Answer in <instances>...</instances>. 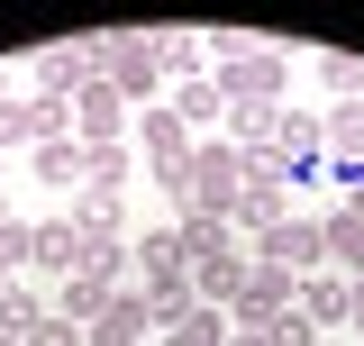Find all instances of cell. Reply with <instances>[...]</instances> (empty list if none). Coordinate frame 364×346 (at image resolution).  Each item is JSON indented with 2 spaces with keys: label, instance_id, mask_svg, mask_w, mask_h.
Segmentation results:
<instances>
[{
  "label": "cell",
  "instance_id": "484cf974",
  "mask_svg": "<svg viewBox=\"0 0 364 346\" xmlns=\"http://www.w3.org/2000/svg\"><path fill=\"white\" fill-rule=\"evenodd\" d=\"M255 337H264V346H328V337L310 328V319H301V310H282V319H264Z\"/></svg>",
  "mask_w": 364,
  "mask_h": 346
},
{
  "label": "cell",
  "instance_id": "f546056e",
  "mask_svg": "<svg viewBox=\"0 0 364 346\" xmlns=\"http://www.w3.org/2000/svg\"><path fill=\"white\" fill-rule=\"evenodd\" d=\"M228 346H264V337H255V328H228Z\"/></svg>",
  "mask_w": 364,
  "mask_h": 346
},
{
  "label": "cell",
  "instance_id": "ffe728a7",
  "mask_svg": "<svg viewBox=\"0 0 364 346\" xmlns=\"http://www.w3.org/2000/svg\"><path fill=\"white\" fill-rule=\"evenodd\" d=\"M173 237H182V256H191V264H210V256L237 246V228H228V219H200V210H173Z\"/></svg>",
  "mask_w": 364,
  "mask_h": 346
},
{
  "label": "cell",
  "instance_id": "9c48e42d",
  "mask_svg": "<svg viewBox=\"0 0 364 346\" xmlns=\"http://www.w3.org/2000/svg\"><path fill=\"white\" fill-rule=\"evenodd\" d=\"M128 256H136V292H182V283H191V256H182L173 228H146Z\"/></svg>",
  "mask_w": 364,
  "mask_h": 346
},
{
  "label": "cell",
  "instance_id": "d6986e66",
  "mask_svg": "<svg viewBox=\"0 0 364 346\" xmlns=\"http://www.w3.org/2000/svg\"><path fill=\"white\" fill-rule=\"evenodd\" d=\"M164 100L182 110V128H191V137H219V119H228V100H219V83H210V73H200V83H173Z\"/></svg>",
  "mask_w": 364,
  "mask_h": 346
},
{
  "label": "cell",
  "instance_id": "cb8c5ba5",
  "mask_svg": "<svg viewBox=\"0 0 364 346\" xmlns=\"http://www.w3.org/2000/svg\"><path fill=\"white\" fill-rule=\"evenodd\" d=\"M155 346H228V310H191L182 328H164Z\"/></svg>",
  "mask_w": 364,
  "mask_h": 346
},
{
  "label": "cell",
  "instance_id": "7402d4cb",
  "mask_svg": "<svg viewBox=\"0 0 364 346\" xmlns=\"http://www.w3.org/2000/svg\"><path fill=\"white\" fill-rule=\"evenodd\" d=\"M37 319H46V292L28 283V273H18V283H0V337H28Z\"/></svg>",
  "mask_w": 364,
  "mask_h": 346
},
{
  "label": "cell",
  "instance_id": "4316f807",
  "mask_svg": "<svg viewBox=\"0 0 364 346\" xmlns=\"http://www.w3.org/2000/svg\"><path fill=\"white\" fill-rule=\"evenodd\" d=\"M318 83L337 91V100H355V83H364V64H355V55H328V46H318Z\"/></svg>",
  "mask_w": 364,
  "mask_h": 346
},
{
  "label": "cell",
  "instance_id": "3957f363",
  "mask_svg": "<svg viewBox=\"0 0 364 346\" xmlns=\"http://www.w3.org/2000/svg\"><path fill=\"white\" fill-rule=\"evenodd\" d=\"M237 192H246V155H237L228 137H200V146H191V182H182V210L228 219V210H237Z\"/></svg>",
  "mask_w": 364,
  "mask_h": 346
},
{
  "label": "cell",
  "instance_id": "1f68e13d",
  "mask_svg": "<svg viewBox=\"0 0 364 346\" xmlns=\"http://www.w3.org/2000/svg\"><path fill=\"white\" fill-rule=\"evenodd\" d=\"M0 283H18V273H9V256H0Z\"/></svg>",
  "mask_w": 364,
  "mask_h": 346
},
{
  "label": "cell",
  "instance_id": "9a60e30c",
  "mask_svg": "<svg viewBox=\"0 0 364 346\" xmlns=\"http://www.w3.org/2000/svg\"><path fill=\"white\" fill-rule=\"evenodd\" d=\"M301 319H310L318 337H337V328H346V273H301Z\"/></svg>",
  "mask_w": 364,
  "mask_h": 346
},
{
  "label": "cell",
  "instance_id": "4dcf8cb0",
  "mask_svg": "<svg viewBox=\"0 0 364 346\" xmlns=\"http://www.w3.org/2000/svg\"><path fill=\"white\" fill-rule=\"evenodd\" d=\"M9 219H18V210H9V192H0V228H9Z\"/></svg>",
  "mask_w": 364,
  "mask_h": 346
},
{
  "label": "cell",
  "instance_id": "2e32d148",
  "mask_svg": "<svg viewBox=\"0 0 364 346\" xmlns=\"http://www.w3.org/2000/svg\"><path fill=\"white\" fill-rule=\"evenodd\" d=\"M28 164H37V182H55V192H82V182H91V155H82V137H46L37 155H28Z\"/></svg>",
  "mask_w": 364,
  "mask_h": 346
},
{
  "label": "cell",
  "instance_id": "7a4b0ae2",
  "mask_svg": "<svg viewBox=\"0 0 364 346\" xmlns=\"http://www.w3.org/2000/svg\"><path fill=\"white\" fill-rule=\"evenodd\" d=\"M210 83H219V100H228V110H282V83H291V46H282V37H255L246 55L210 64Z\"/></svg>",
  "mask_w": 364,
  "mask_h": 346
},
{
  "label": "cell",
  "instance_id": "836d02e7",
  "mask_svg": "<svg viewBox=\"0 0 364 346\" xmlns=\"http://www.w3.org/2000/svg\"><path fill=\"white\" fill-rule=\"evenodd\" d=\"M0 173H9V155H0Z\"/></svg>",
  "mask_w": 364,
  "mask_h": 346
},
{
  "label": "cell",
  "instance_id": "8fae6325",
  "mask_svg": "<svg viewBox=\"0 0 364 346\" xmlns=\"http://www.w3.org/2000/svg\"><path fill=\"white\" fill-rule=\"evenodd\" d=\"M100 64H91V37H64V46H37V100H73Z\"/></svg>",
  "mask_w": 364,
  "mask_h": 346
},
{
  "label": "cell",
  "instance_id": "d4e9b609",
  "mask_svg": "<svg viewBox=\"0 0 364 346\" xmlns=\"http://www.w3.org/2000/svg\"><path fill=\"white\" fill-rule=\"evenodd\" d=\"M128 237H109V246H82V273H100V283H128Z\"/></svg>",
  "mask_w": 364,
  "mask_h": 346
},
{
  "label": "cell",
  "instance_id": "6da1fadb",
  "mask_svg": "<svg viewBox=\"0 0 364 346\" xmlns=\"http://www.w3.org/2000/svg\"><path fill=\"white\" fill-rule=\"evenodd\" d=\"M91 64H100V83L119 91V100H136V110H155L164 100V55H155V28H109V37H91Z\"/></svg>",
  "mask_w": 364,
  "mask_h": 346
},
{
  "label": "cell",
  "instance_id": "52a82bcc",
  "mask_svg": "<svg viewBox=\"0 0 364 346\" xmlns=\"http://www.w3.org/2000/svg\"><path fill=\"white\" fill-rule=\"evenodd\" d=\"M191 146H200V137L182 128V110H173V100H155V110H136V164H146V173H155V164H182Z\"/></svg>",
  "mask_w": 364,
  "mask_h": 346
},
{
  "label": "cell",
  "instance_id": "30bf717a",
  "mask_svg": "<svg viewBox=\"0 0 364 346\" xmlns=\"http://www.w3.org/2000/svg\"><path fill=\"white\" fill-rule=\"evenodd\" d=\"M73 137H82V146H119V137H128V100L100 83V73L73 91Z\"/></svg>",
  "mask_w": 364,
  "mask_h": 346
},
{
  "label": "cell",
  "instance_id": "e0dca14e",
  "mask_svg": "<svg viewBox=\"0 0 364 346\" xmlns=\"http://www.w3.org/2000/svg\"><path fill=\"white\" fill-rule=\"evenodd\" d=\"M318 228H328V273H346V283H364V219L346 210V201H337V210L318 219Z\"/></svg>",
  "mask_w": 364,
  "mask_h": 346
},
{
  "label": "cell",
  "instance_id": "603a6c76",
  "mask_svg": "<svg viewBox=\"0 0 364 346\" xmlns=\"http://www.w3.org/2000/svg\"><path fill=\"white\" fill-rule=\"evenodd\" d=\"M91 155V192H128V173H136V146L119 137V146H82Z\"/></svg>",
  "mask_w": 364,
  "mask_h": 346
},
{
  "label": "cell",
  "instance_id": "8992f818",
  "mask_svg": "<svg viewBox=\"0 0 364 346\" xmlns=\"http://www.w3.org/2000/svg\"><path fill=\"white\" fill-rule=\"evenodd\" d=\"M291 301H301V273L255 264V273H246V292H237V310H228V328H264V319H282Z\"/></svg>",
  "mask_w": 364,
  "mask_h": 346
},
{
  "label": "cell",
  "instance_id": "d6a6232c",
  "mask_svg": "<svg viewBox=\"0 0 364 346\" xmlns=\"http://www.w3.org/2000/svg\"><path fill=\"white\" fill-rule=\"evenodd\" d=\"M0 100H9V73H0Z\"/></svg>",
  "mask_w": 364,
  "mask_h": 346
},
{
  "label": "cell",
  "instance_id": "44dd1931",
  "mask_svg": "<svg viewBox=\"0 0 364 346\" xmlns=\"http://www.w3.org/2000/svg\"><path fill=\"white\" fill-rule=\"evenodd\" d=\"M0 155H37V91L0 100Z\"/></svg>",
  "mask_w": 364,
  "mask_h": 346
},
{
  "label": "cell",
  "instance_id": "7c38bea8",
  "mask_svg": "<svg viewBox=\"0 0 364 346\" xmlns=\"http://www.w3.org/2000/svg\"><path fill=\"white\" fill-rule=\"evenodd\" d=\"M82 346H155V319H146V292H128V283H119V292H109V310H100V319L82 328Z\"/></svg>",
  "mask_w": 364,
  "mask_h": 346
},
{
  "label": "cell",
  "instance_id": "5bb4252c",
  "mask_svg": "<svg viewBox=\"0 0 364 346\" xmlns=\"http://www.w3.org/2000/svg\"><path fill=\"white\" fill-rule=\"evenodd\" d=\"M64 219L82 228V246H109V237H136V228H128V201H119V192H91V182L73 192V210H64Z\"/></svg>",
  "mask_w": 364,
  "mask_h": 346
},
{
  "label": "cell",
  "instance_id": "4fadbf2b",
  "mask_svg": "<svg viewBox=\"0 0 364 346\" xmlns=\"http://www.w3.org/2000/svg\"><path fill=\"white\" fill-rule=\"evenodd\" d=\"M246 273H255V256H246V246H228V256L191 264V301H200V310H237V292H246Z\"/></svg>",
  "mask_w": 364,
  "mask_h": 346
},
{
  "label": "cell",
  "instance_id": "f1b7e54d",
  "mask_svg": "<svg viewBox=\"0 0 364 346\" xmlns=\"http://www.w3.org/2000/svg\"><path fill=\"white\" fill-rule=\"evenodd\" d=\"M346 328H355V346H364V283H346Z\"/></svg>",
  "mask_w": 364,
  "mask_h": 346
},
{
  "label": "cell",
  "instance_id": "83f0119b",
  "mask_svg": "<svg viewBox=\"0 0 364 346\" xmlns=\"http://www.w3.org/2000/svg\"><path fill=\"white\" fill-rule=\"evenodd\" d=\"M18 346H82V328H73V319H55V310H46V319H37V328H28V337H18Z\"/></svg>",
  "mask_w": 364,
  "mask_h": 346
},
{
  "label": "cell",
  "instance_id": "5b68a950",
  "mask_svg": "<svg viewBox=\"0 0 364 346\" xmlns=\"http://www.w3.org/2000/svg\"><path fill=\"white\" fill-rule=\"evenodd\" d=\"M82 273V228L55 210V219H28V283H64Z\"/></svg>",
  "mask_w": 364,
  "mask_h": 346
},
{
  "label": "cell",
  "instance_id": "ba28073f",
  "mask_svg": "<svg viewBox=\"0 0 364 346\" xmlns=\"http://www.w3.org/2000/svg\"><path fill=\"white\" fill-rule=\"evenodd\" d=\"M282 219H291V182H282V173H246L228 228H237V237H264V228H282Z\"/></svg>",
  "mask_w": 364,
  "mask_h": 346
},
{
  "label": "cell",
  "instance_id": "ac0fdd59",
  "mask_svg": "<svg viewBox=\"0 0 364 346\" xmlns=\"http://www.w3.org/2000/svg\"><path fill=\"white\" fill-rule=\"evenodd\" d=\"M109 292H119V283H100V273H64V283H55V319L91 328V319L109 310Z\"/></svg>",
  "mask_w": 364,
  "mask_h": 346
},
{
  "label": "cell",
  "instance_id": "277c9868",
  "mask_svg": "<svg viewBox=\"0 0 364 346\" xmlns=\"http://www.w3.org/2000/svg\"><path fill=\"white\" fill-rule=\"evenodd\" d=\"M255 264H282V273H328V228H318L310 210H291L282 228H264V237H255Z\"/></svg>",
  "mask_w": 364,
  "mask_h": 346
}]
</instances>
